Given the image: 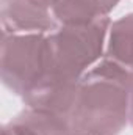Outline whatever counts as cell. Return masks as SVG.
I'll return each instance as SVG.
<instances>
[{
  "mask_svg": "<svg viewBox=\"0 0 133 135\" xmlns=\"http://www.w3.org/2000/svg\"><path fill=\"white\" fill-rule=\"evenodd\" d=\"M133 74L102 58L77 83L67 121L70 135H119L130 123Z\"/></svg>",
  "mask_w": 133,
  "mask_h": 135,
  "instance_id": "cell-1",
  "label": "cell"
},
{
  "mask_svg": "<svg viewBox=\"0 0 133 135\" xmlns=\"http://www.w3.org/2000/svg\"><path fill=\"white\" fill-rule=\"evenodd\" d=\"M110 25V17L81 25H58L47 35L49 68L38 85L77 86L78 80L105 55Z\"/></svg>",
  "mask_w": 133,
  "mask_h": 135,
  "instance_id": "cell-2",
  "label": "cell"
},
{
  "mask_svg": "<svg viewBox=\"0 0 133 135\" xmlns=\"http://www.w3.org/2000/svg\"><path fill=\"white\" fill-rule=\"evenodd\" d=\"M49 33L2 35L0 75L3 85L24 98L45 77L49 68Z\"/></svg>",
  "mask_w": 133,
  "mask_h": 135,
  "instance_id": "cell-3",
  "label": "cell"
},
{
  "mask_svg": "<svg viewBox=\"0 0 133 135\" xmlns=\"http://www.w3.org/2000/svg\"><path fill=\"white\" fill-rule=\"evenodd\" d=\"M0 21L2 35L52 33L58 27L52 9L32 0H2Z\"/></svg>",
  "mask_w": 133,
  "mask_h": 135,
  "instance_id": "cell-4",
  "label": "cell"
},
{
  "mask_svg": "<svg viewBox=\"0 0 133 135\" xmlns=\"http://www.w3.org/2000/svg\"><path fill=\"white\" fill-rule=\"evenodd\" d=\"M2 135H70V129L64 116L27 107L3 124Z\"/></svg>",
  "mask_w": 133,
  "mask_h": 135,
  "instance_id": "cell-5",
  "label": "cell"
},
{
  "mask_svg": "<svg viewBox=\"0 0 133 135\" xmlns=\"http://www.w3.org/2000/svg\"><path fill=\"white\" fill-rule=\"evenodd\" d=\"M121 0H55L52 14L58 25L91 24L110 16Z\"/></svg>",
  "mask_w": 133,
  "mask_h": 135,
  "instance_id": "cell-6",
  "label": "cell"
},
{
  "mask_svg": "<svg viewBox=\"0 0 133 135\" xmlns=\"http://www.w3.org/2000/svg\"><path fill=\"white\" fill-rule=\"evenodd\" d=\"M103 58L133 74V13L111 22Z\"/></svg>",
  "mask_w": 133,
  "mask_h": 135,
  "instance_id": "cell-7",
  "label": "cell"
},
{
  "mask_svg": "<svg viewBox=\"0 0 133 135\" xmlns=\"http://www.w3.org/2000/svg\"><path fill=\"white\" fill-rule=\"evenodd\" d=\"M130 124L133 126V80H132V90H130Z\"/></svg>",
  "mask_w": 133,
  "mask_h": 135,
  "instance_id": "cell-8",
  "label": "cell"
},
{
  "mask_svg": "<svg viewBox=\"0 0 133 135\" xmlns=\"http://www.w3.org/2000/svg\"><path fill=\"white\" fill-rule=\"evenodd\" d=\"M34 3H39V5H42V6H47V8H50L52 9V5H53V2L55 0H32Z\"/></svg>",
  "mask_w": 133,
  "mask_h": 135,
  "instance_id": "cell-9",
  "label": "cell"
}]
</instances>
